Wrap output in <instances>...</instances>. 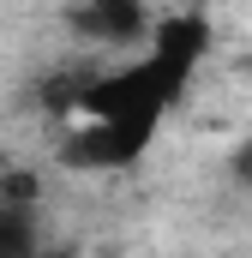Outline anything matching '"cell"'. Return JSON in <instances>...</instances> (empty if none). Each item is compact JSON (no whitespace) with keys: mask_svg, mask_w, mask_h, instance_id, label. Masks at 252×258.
I'll use <instances>...</instances> for the list:
<instances>
[{"mask_svg":"<svg viewBox=\"0 0 252 258\" xmlns=\"http://www.w3.org/2000/svg\"><path fill=\"white\" fill-rule=\"evenodd\" d=\"M210 18L204 12H180V18H156L144 48H132L126 66L72 78L60 96V114H72L78 126L66 132L60 162L84 168V174H114L132 168L156 132L168 120V108L180 102L198 78V66L210 54Z\"/></svg>","mask_w":252,"mask_h":258,"instance_id":"cell-1","label":"cell"},{"mask_svg":"<svg viewBox=\"0 0 252 258\" xmlns=\"http://www.w3.org/2000/svg\"><path fill=\"white\" fill-rule=\"evenodd\" d=\"M66 24H72V36H78V42H90V48L132 54V48H144V36H150L156 12H150L144 0H78V6L66 12Z\"/></svg>","mask_w":252,"mask_h":258,"instance_id":"cell-2","label":"cell"},{"mask_svg":"<svg viewBox=\"0 0 252 258\" xmlns=\"http://www.w3.org/2000/svg\"><path fill=\"white\" fill-rule=\"evenodd\" d=\"M36 246H42V228H36V204L0 198V258L36 252Z\"/></svg>","mask_w":252,"mask_h":258,"instance_id":"cell-3","label":"cell"}]
</instances>
